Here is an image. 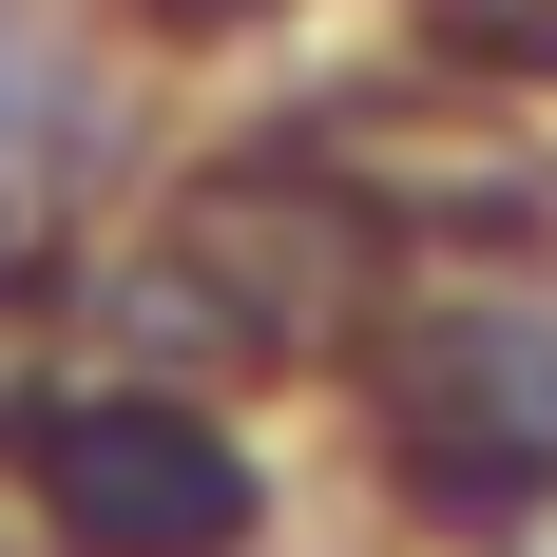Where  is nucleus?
Wrapping results in <instances>:
<instances>
[{"label":"nucleus","instance_id":"obj_1","mask_svg":"<svg viewBox=\"0 0 557 557\" xmlns=\"http://www.w3.org/2000/svg\"><path fill=\"white\" fill-rule=\"evenodd\" d=\"M58 481H77L97 539H212V519H231L212 443H173V423H58Z\"/></svg>","mask_w":557,"mask_h":557}]
</instances>
